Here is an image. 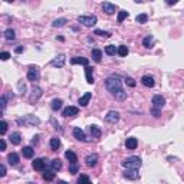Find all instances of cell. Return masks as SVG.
I'll return each instance as SVG.
<instances>
[{
	"mask_svg": "<svg viewBox=\"0 0 184 184\" xmlns=\"http://www.w3.org/2000/svg\"><path fill=\"white\" fill-rule=\"evenodd\" d=\"M105 88L118 101H125L127 99V92L122 89V82H121V79L118 76H114V75L108 76L105 79Z\"/></svg>",
	"mask_w": 184,
	"mask_h": 184,
	"instance_id": "6da1fadb",
	"label": "cell"
},
{
	"mask_svg": "<svg viewBox=\"0 0 184 184\" xmlns=\"http://www.w3.org/2000/svg\"><path fill=\"white\" fill-rule=\"evenodd\" d=\"M121 164H122V167L127 168V170H138L139 167H141V164H143V161H141V158H139V157L131 155V157L125 158Z\"/></svg>",
	"mask_w": 184,
	"mask_h": 184,
	"instance_id": "7a4b0ae2",
	"label": "cell"
},
{
	"mask_svg": "<svg viewBox=\"0 0 184 184\" xmlns=\"http://www.w3.org/2000/svg\"><path fill=\"white\" fill-rule=\"evenodd\" d=\"M19 125H39L40 124V120H39L38 116L35 115H25L23 118H17V121H16Z\"/></svg>",
	"mask_w": 184,
	"mask_h": 184,
	"instance_id": "3957f363",
	"label": "cell"
},
{
	"mask_svg": "<svg viewBox=\"0 0 184 184\" xmlns=\"http://www.w3.org/2000/svg\"><path fill=\"white\" fill-rule=\"evenodd\" d=\"M78 22L82 23L83 26H87V27H92L94 25H97L98 19H97V16H94V15H89V16L82 15V16H78Z\"/></svg>",
	"mask_w": 184,
	"mask_h": 184,
	"instance_id": "277c9868",
	"label": "cell"
},
{
	"mask_svg": "<svg viewBox=\"0 0 184 184\" xmlns=\"http://www.w3.org/2000/svg\"><path fill=\"white\" fill-rule=\"evenodd\" d=\"M27 79H29L30 82H36L40 79V72L36 66H30L29 71H27Z\"/></svg>",
	"mask_w": 184,
	"mask_h": 184,
	"instance_id": "5b68a950",
	"label": "cell"
},
{
	"mask_svg": "<svg viewBox=\"0 0 184 184\" xmlns=\"http://www.w3.org/2000/svg\"><path fill=\"white\" fill-rule=\"evenodd\" d=\"M105 121L108 122V124H116V122L120 121V112H116V111H109V112L105 115Z\"/></svg>",
	"mask_w": 184,
	"mask_h": 184,
	"instance_id": "8992f818",
	"label": "cell"
},
{
	"mask_svg": "<svg viewBox=\"0 0 184 184\" xmlns=\"http://www.w3.org/2000/svg\"><path fill=\"white\" fill-rule=\"evenodd\" d=\"M164 105H165L164 97H161V95H154V97H153V108L161 109Z\"/></svg>",
	"mask_w": 184,
	"mask_h": 184,
	"instance_id": "52a82bcc",
	"label": "cell"
},
{
	"mask_svg": "<svg viewBox=\"0 0 184 184\" xmlns=\"http://www.w3.org/2000/svg\"><path fill=\"white\" fill-rule=\"evenodd\" d=\"M65 62H66V56H65V55H58V56L50 62V65L55 66V68H64Z\"/></svg>",
	"mask_w": 184,
	"mask_h": 184,
	"instance_id": "ba28073f",
	"label": "cell"
},
{
	"mask_svg": "<svg viewBox=\"0 0 184 184\" xmlns=\"http://www.w3.org/2000/svg\"><path fill=\"white\" fill-rule=\"evenodd\" d=\"M32 167H33L36 171H43L46 167V160L45 158H36V160L32 163Z\"/></svg>",
	"mask_w": 184,
	"mask_h": 184,
	"instance_id": "9c48e42d",
	"label": "cell"
},
{
	"mask_svg": "<svg viewBox=\"0 0 184 184\" xmlns=\"http://www.w3.org/2000/svg\"><path fill=\"white\" fill-rule=\"evenodd\" d=\"M71 64L72 65H82V66H89V60L88 58H83V56H75L71 59Z\"/></svg>",
	"mask_w": 184,
	"mask_h": 184,
	"instance_id": "30bf717a",
	"label": "cell"
},
{
	"mask_svg": "<svg viewBox=\"0 0 184 184\" xmlns=\"http://www.w3.org/2000/svg\"><path fill=\"white\" fill-rule=\"evenodd\" d=\"M43 95V92H42V89L39 87H33V89H32V95H30L29 101L30 102H36L39 99V98Z\"/></svg>",
	"mask_w": 184,
	"mask_h": 184,
	"instance_id": "8fae6325",
	"label": "cell"
},
{
	"mask_svg": "<svg viewBox=\"0 0 184 184\" xmlns=\"http://www.w3.org/2000/svg\"><path fill=\"white\" fill-rule=\"evenodd\" d=\"M102 9H104V12H105L106 15H112L116 10V4H112V3H109V2H104L102 3Z\"/></svg>",
	"mask_w": 184,
	"mask_h": 184,
	"instance_id": "7c38bea8",
	"label": "cell"
},
{
	"mask_svg": "<svg viewBox=\"0 0 184 184\" xmlns=\"http://www.w3.org/2000/svg\"><path fill=\"white\" fill-rule=\"evenodd\" d=\"M141 83H143L144 87H147V88H153L155 85V81H154V78H153V76L144 75L143 78H141Z\"/></svg>",
	"mask_w": 184,
	"mask_h": 184,
	"instance_id": "4fadbf2b",
	"label": "cell"
},
{
	"mask_svg": "<svg viewBox=\"0 0 184 184\" xmlns=\"http://www.w3.org/2000/svg\"><path fill=\"white\" fill-rule=\"evenodd\" d=\"M124 177L128 178V180H137V178H139V173L138 170H125Z\"/></svg>",
	"mask_w": 184,
	"mask_h": 184,
	"instance_id": "5bb4252c",
	"label": "cell"
},
{
	"mask_svg": "<svg viewBox=\"0 0 184 184\" xmlns=\"http://www.w3.org/2000/svg\"><path fill=\"white\" fill-rule=\"evenodd\" d=\"M78 112H79V109L76 108V106H68V108H65V109H64L62 115L68 118V116H75V115H78Z\"/></svg>",
	"mask_w": 184,
	"mask_h": 184,
	"instance_id": "9a60e30c",
	"label": "cell"
},
{
	"mask_svg": "<svg viewBox=\"0 0 184 184\" xmlns=\"http://www.w3.org/2000/svg\"><path fill=\"white\" fill-rule=\"evenodd\" d=\"M97 163H98V154H89L85 158V164H87L88 167H95Z\"/></svg>",
	"mask_w": 184,
	"mask_h": 184,
	"instance_id": "2e32d148",
	"label": "cell"
},
{
	"mask_svg": "<svg viewBox=\"0 0 184 184\" xmlns=\"http://www.w3.org/2000/svg\"><path fill=\"white\" fill-rule=\"evenodd\" d=\"M85 76H87V82L92 85V83L95 82V79H94V68L87 66V68H85Z\"/></svg>",
	"mask_w": 184,
	"mask_h": 184,
	"instance_id": "e0dca14e",
	"label": "cell"
},
{
	"mask_svg": "<svg viewBox=\"0 0 184 184\" xmlns=\"http://www.w3.org/2000/svg\"><path fill=\"white\" fill-rule=\"evenodd\" d=\"M91 98H92V94H91V92H85L82 97L79 98V105H81V106H87L88 104H89Z\"/></svg>",
	"mask_w": 184,
	"mask_h": 184,
	"instance_id": "ac0fdd59",
	"label": "cell"
},
{
	"mask_svg": "<svg viewBox=\"0 0 184 184\" xmlns=\"http://www.w3.org/2000/svg\"><path fill=\"white\" fill-rule=\"evenodd\" d=\"M137 145H138V139L134 138V137L127 138V141H125V147H127L128 150H135Z\"/></svg>",
	"mask_w": 184,
	"mask_h": 184,
	"instance_id": "d6986e66",
	"label": "cell"
},
{
	"mask_svg": "<svg viewBox=\"0 0 184 184\" xmlns=\"http://www.w3.org/2000/svg\"><path fill=\"white\" fill-rule=\"evenodd\" d=\"M73 137L79 141H87V135H85V132L81 130V128H73Z\"/></svg>",
	"mask_w": 184,
	"mask_h": 184,
	"instance_id": "ffe728a7",
	"label": "cell"
},
{
	"mask_svg": "<svg viewBox=\"0 0 184 184\" xmlns=\"http://www.w3.org/2000/svg\"><path fill=\"white\" fill-rule=\"evenodd\" d=\"M9 139H10L12 144H15V145H19L20 143H22V135H20L19 132H12L10 137H9Z\"/></svg>",
	"mask_w": 184,
	"mask_h": 184,
	"instance_id": "44dd1931",
	"label": "cell"
},
{
	"mask_svg": "<svg viewBox=\"0 0 184 184\" xmlns=\"http://www.w3.org/2000/svg\"><path fill=\"white\" fill-rule=\"evenodd\" d=\"M89 131H91V135H92V138H101L102 131L97 127V125H91V127H89Z\"/></svg>",
	"mask_w": 184,
	"mask_h": 184,
	"instance_id": "7402d4cb",
	"label": "cell"
},
{
	"mask_svg": "<svg viewBox=\"0 0 184 184\" xmlns=\"http://www.w3.org/2000/svg\"><path fill=\"white\" fill-rule=\"evenodd\" d=\"M49 145H50V148H52L53 151H58V148L60 147V138H58V137H53V138H50V141H49Z\"/></svg>",
	"mask_w": 184,
	"mask_h": 184,
	"instance_id": "603a6c76",
	"label": "cell"
},
{
	"mask_svg": "<svg viewBox=\"0 0 184 184\" xmlns=\"http://www.w3.org/2000/svg\"><path fill=\"white\" fill-rule=\"evenodd\" d=\"M65 157H66V160H69V163L71 164H76V161H78V157H76V154L73 153V151H66L65 153Z\"/></svg>",
	"mask_w": 184,
	"mask_h": 184,
	"instance_id": "cb8c5ba5",
	"label": "cell"
},
{
	"mask_svg": "<svg viewBox=\"0 0 184 184\" xmlns=\"http://www.w3.org/2000/svg\"><path fill=\"white\" fill-rule=\"evenodd\" d=\"M50 168H52V171H59V170L62 168V161H60L59 158L52 160V161H50Z\"/></svg>",
	"mask_w": 184,
	"mask_h": 184,
	"instance_id": "d4e9b609",
	"label": "cell"
},
{
	"mask_svg": "<svg viewBox=\"0 0 184 184\" xmlns=\"http://www.w3.org/2000/svg\"><path fill=\"white\" fill-rule=\"evenodd\" d=\"M91 55H92V59H94L95 62H101V59H102V50L101 49H92Z\"/></svg>",
	"mask_w": 184,
	"mask_h": 184,
	"instance_id": "484cf974",
	"label": "cell"
},
{
	"mask_svg": "<svg viewBox=\"0 0 184 184\" xmlns=\"http://www.w3.org/2000/svg\"><path fill=\"white\" fill-rule=\"evenodd\" d=\"M22 154L25 158H32L35 154V150L32 148V147H23V150H22Z\"/></svg>",
	"mask_w": 184,
	"mask_h": 184,
	"instance_id": "4316f807",
	"label": "cell"
},
{
	"mask_svg": "<svg viewBox=\"0 0 184 184\" xmlns=\"http://www.w3.org/2000/svg\"><path fill=\"white\" fill-rule=\"evenodd\" d=\"M7 160H9V164L10 165H17L19 164V155L16 153H12V154L7 155Z\"/></svg>",
	"mask_w": 184,
	"mask_h": 184,
	"instance_id": "83f0119b",
	"label": "cell"
},
{
	"mask_svg": "<svg viewBox=\"0 0 184 184\" xmlns=\"http://www.w3.org/2000/svg\"><path fill=\"white\" fill-rule=\"evenodd\" d=\"M143 45L144 48H153L154 46V38L153 36H145L143 39Z\"/></svg>",
	"mask_w": 184,
	"mask_h": 184,
	"instance_id": "f1b7e54d",
	"label": "cell"
},
{
	"mask_svg": "<svg viewBox=\"0 0 184 184\" xmlns=\"http://www.w3.org/2000/svg\"><path fill=\"white\" fill-rule=\"evenodd\" d=\"M105 53L109 56H114L115 53H118V48H115V45H108L105 46Z\"/></svg>",
	"mask_w": 184,
	"mask_h": 184,
	"instance_id": "f546056e",
	"label": "cell"
},
{
	"mask_svg": "<svg viewBox=\"0 0 184 184\" xmlns=\"http://www.w3.org/2000/svg\"><path fill=\"white\" fill-rule=\"evenodd\" d=\"M62 99H53L52 104H50V108L53 109V111H59L60 108H62Z\"/></svg>",
	"mask_w": 184,
	"mask_h": 184,
	"instance_id": "4dcf8cb0",
	"label": "cell"
},
{
	"mask_svg": "<svg viewBox=\"0 0 184 184\" xmlns=\"http://www.w3.org/2000/svg\"><path fill=\"white\" fill-rule=\"evenodd\" d=\"M76 184H92V181L89 180V177H88V176L82 174V176L78 177V181H76Z\"/></svg>",
	"mask_w": 184,
	"mask_h": 184,
	"instance_id": "1f68e13d",
	"label": "cell"
},
{
	"mask_svg": "<svg viewBox=\"0 0 184 184\" xmlns=\"http://www.w3.org/2000/svg\"><path fill=\"white\" fill-rule=\"evenodd\" d=\"M43 180L45 181H52L53 178H55V173H53L52 170H48V171H45V173H43Z\"/></svg>",
	"mask_w": 184,
	"mask_h": 184,
	"instance_id": "d6a6232c",
	"label": "cell"
},
{
	"mask_svg": "<svg viewBox=\"0 0 184 184\" xmlns=\"http://www.w3.org/2000/svg\"><path fill=\"white\" fill-rule=\"evenodd\" d=\"M66 22H68V20L65 19V17H62V19H56V20H53L52 26L53 27H62V26H65V25H66Z\"/></svg>",
	"mask_w": 184,
	"mask_h": 184,
	"instance_id": "836d02e7",
	"label": "cell"
},
{
	"mask_svg": "<svg viewBox=\"0 0 184 184\" xmlns=\"http://www.w3.org/2000/svg\"><path fill=\"white\" fill-rule=\"evenodd\" d=\"M4 38L7 39V40H13V39L16 38V33L13 29H7L6 32H4Z\"/></svg>",
	"mask_w": 184,
	"mask_h": 184,
	"instance_id": "e575fe53",
	"label": "cell"
},
{
	"mask_svg": "<svg viewBox=\"0 0 184 184\" xmlns=\"http://www.w3.org/2000/svg\"><path fill=\"white\" fill-rule=\"evenodd\" d=\"M128 52H130V50H128V48L125 45H121V46H118V55H120V56H127L128 55Z\"/></svg>",
	"mask_w": 184,
	"mask_h": 184,
	"instance_id": "d590c367",
	"label": "cell"
},
{
	"mask_svg": "<svg viewBox=\"0 0 184 184\" xmlns=\"http://www.w3.org/2000/svg\"><path fill=\"white\" fill-rule=\"evenodd\" d=\"M137 22L138 23H141V25H144V23H147L148 22V15L147 13H141V15H138L137 16Z\"/></svg>",
	"mask_w": 184,
	"mask_h": 184,
	"instance_id": "8d00e7d4",
	"label": "cell"
},
{
	"mask_svg": "<svg viewBox=\"0 0 184 184\" xmlns=\"http://www.w3.org/2000/svg\"><path fill=\"white\" fill-rule=\"evenodd\" d=\"M127 17H128V12L127 10H121L120 13H118V19H116V22L122 23L125 19H127Z\"/></svg>",
	"mask_w": 184,
	"mask_h": 184,
	"instance_id": "74e56055",
	"label": "cell"
},
{
	"mask_svg": "<svg viewBox=\"0 0 184 184\" xmlns=\"http://www.w3.org/2000/svg\"><path fill=\"white\" fill-rule=\"evenodd\" d=\"M6 131H7V122L4 120H2V122H0V134L2 135H4L6 134Z\"/></svg>",
	"mask_w": 184,
	"mask_h": 184,
	"instance_id": "f35d334b",
	"label": "cell"
},
{
	"mask_svg": "<svg viewBox=\"0 0 184 184\" xmlns=\"http://www.w3.org/2000/svg\"><path fill=\"white\" fill-rule=\"evenodd\" d=\"M95 35H98V36H102V38H109V36H111V33H109V32H105V30H101V29L95 30Z\"/></svg>",
	"mask_w": 184,
	"mask_h": 184,
	"instance_id": "ab89813d",
	"label": "cell"
},
{
	"mask_svg": "<svg viewBox=\"0 0 184 184\" xmlns=\"http://www.w3.org/2000/svg\"><path fill=\"white\" fill-rule=\"evenodd\" d=\"M78 171H79L78 164H71V167H69V173H71V174H76Z\"/></svg>",
	"mask_w": 184,
	"mask_h": 184,
	"instance_id": "60d3db41",
	"label": "cell"
},
{
	"mask_svg": "<svg viewBox=\"0 0 184 184\" xmlns=\"http://www.w3.org/2000/svg\"><path fill=\"white\" fill-rule=\"evenodd\" d=\"M125 82H127L128 87H131V88H134V87L137 85V82H135V81H134L132 78H127V79H125Z\"/></svg>",
	"mask_w": 184,
	"mask_h": 184,
	"instance_id": "b9f144b4",
	"label": "cell"
},
{
	"mask_svg": "<svg viewBox=\"0 0 184 184\" xmlns=\"http://www.w3.org/2000/svg\"><path fill=\"white\" fill-rule=\"evenodd\" d=\"M0 104H2V111H4L6 109V105H7V101H6V97H2L0 98Z\"/></svg>",
	"mask_w": 184,
	"mask_h": 184,
	"instance_id": "7bdbcfd3",
	"label": "cell"
},
{
	"mask_svg": "<svg viewBox=\"0 0 184 184\" xmlns=\"http://www.w3.org/2000/svg\"><path fill=\"white\" fill-rule=\"evenodd\" d=\"M9 58H10V53L9 52H2L0 53V59L2 60H7Z\"/></svg>",
	"mask_w": 184,
	"mask_h": 184,
	"instance_id": "ee69618b",
	"label": "cell"
},
{
	"mask_svg": "<svg viewBox=\"0 0 184 184\" xmlns=\"http://www.w3.org/2000/svg\"><path fill=\"white\" fill-rule=\"evenodd\" d=\"M0 176H2V177H4V176H6V167H4L3 164L0 165Z\"/></svg>",
	"mask_w": 184,
	"mask_h": 184,
	"instance_id": "f6af8a7d",
	"label": "cell"
},
{
	"mask_svg": "<svg viewBox=\"0 0 184 184\" xmlns=\"http://www.w3.org/2000/svg\"><path fill=\"white\" fill-rule=\"evenodd\" d=\"M151 112H153V115H154L155 118H158V116H160V109L153 108V109H151Z\"/></svg>",
	"mask_w": 184,
	"mask_h": 184,
	"instance_id": "bcb514c9",
	"label": "cell"
},
{
	"mask_svg": "<svg viewBox=\"0 0 184 184\" xmlns=\"http://www.w3.org/2000/svg\"><path fill=\"white\" fill-rule=\"evenodd\" d=\"M0 148H2V151H4V150H6V141H4L3 138L0 139Z\"/></svg>",
	"mask_w": 184,
	"mask_h": 184,
	"instance_id": "7dc6e473",
	"label": "cell"
},
{
	"mask_svg": "<svg viewBox=\"0 0 184 184\" xmlns=\"http://www.w3.org/2000/svg\"><path fill=\"white\" fill-rule=\"evenodd\" d=\"M15 52L16 53H22L23 52V46H17V48L15 49Z\"/></svg>",
	"mask_w": 184,
	"mask_h": 184,
	"instance_id": "c3c4849f",
	"label": "cell"
},
{
	"mask_svg": "<svg viewBox=\"0 0 184 184\" xmlns=\"http://www.w3.org/2000/svg\"><path fill=\"white\" fill-rule=\"evenodd\" d=\"M38 141H39V135H35L33 139H32V144L35 145V144H38Z\"/></svg>",
	"mask_w": 184,
	"mask_h": 184,
	"instance_id": "681fc988",
	"label": "cell"
},
{
	"mask_svg": "<svg viewBox=\"0 0 184 184\" xmlns=\"http://www.w3.org/2000/svg\"><path fill=\"white\" fill-rule=\"evenodd\" d=\"M58 184H68V183H66V181H64V180H59V181H58Z\"/></svg>",
	"mask_w": 184,
	"mask_h": 184,
	"instance_id": "f907efd6",
	"label": "cell"
},
{
	"mask_svg": "<svg viewBox=\"0 0 184 184\" xmlns=\"http://www.w3.org/2000/svg\"><path fill=\"white\" fill-rule=\"evenodd\" d=\"M176 3H177L176 0H173V2H167V4H176Z\"/></svg>",
	"mask_w": 184,
	"mask_h": 184,
	"instance_id": "816d5d0a",
	"label": "cell"
},
{
	"mask_svg": "<svg viewBox=\"0 0 184 184\" xmlns=\"http://www.w3.org/2000/svg\"><path fill=\"white\" fill-rule=\"evenodd\" d=\"M27 184H35V183H27Z\"/></svg>",
	"mask_w": 184,
	"mask_h": 184,
	"instance_id": "f5cc1de1",
	"label": "cell"
}]
</instances>
